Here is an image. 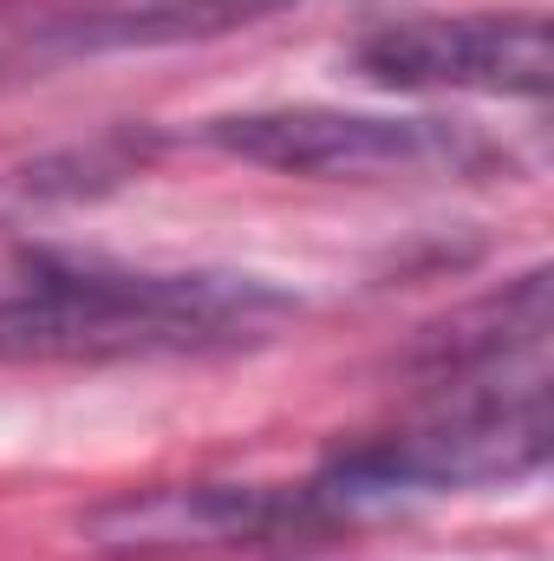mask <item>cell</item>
Listing matches in <instances>:
<instances>
[{
	"instance_id": "1",
	"label": "cell",
	"mask_w": 554,
	"mask_h": 561,
	"mask_svg": "<svg viewBox=\"0 0 554 561\" xmlns=\"http://www.w3.org/2000/svg\"><path fill=\"white\" fill-rule=\"evenodd\" d=\"M293 294L229 268H118V262H26L0 294V366H131L203 359L268 340Z\"/></svg>"
},
{
	"instance_id": "4",
	"label": "cell",
	"mask_w": 554,
	"mask_h": 561,
	"mask_svg": "<svg viewBox=\"0 0 554 561\" xmlns=\"http://www.w3.org/2000/svg\"><path fill=\"white\" fill-rule=\"evenodd\" d=\"M346 66L379 92L542 99L554 79L549 13H405L359 33Z\"/></svg>"
},
{
	"instance_id": "3",
	"label": "cell",
	"mask_w": 554,
	"mask_h": 561,
	"mask_svg": "<svg viewBox=\"0 0 554 561\" xmlns=\"http://www.w3.org/2000/svg\"><path fill=\"white\" fill-rule=\"evenodd\" d=\"M203 144L313 183H483L509 176V150L457 118H392L339 105H262L209 118Z\"/></svg>"
},
{
	"instance_id": "2",
	"label": "cell",
	"mask_w": 554,
	"mask_h": 561,
	"mask_svg": "<svg viewBox=\"0 0 554 561\" xmlns=\"http://www.w3.org/2000/svg\"><path fill=\"white\" fill-rule=\"evenodd\" d=\"M443 399L417 424L372 437L313 477L326 516H353L399 496H443V490H503L549 463V366L496 373L437 386Z\"/></svg>"
},
{
	"instance_id": "6",
	"label": "cell",
	"mask_w": 554,
	"mask_h": 561,
	"mask_svg": "<svg viewBox=\"0 0 554 561\" xmlns=\"http://www.w3.org/2000/svg\"><path fill=\"white\" fill-rule=\"evenodd\" d=\"M412 366L430 386L549 366V268H529L509 287H496V294L443 313L437 327H424L412 346Z\"/></svg>"
},
{
	"instance_id": "7",
	"label": "cell",
	"mask_w": 554,
	"mask_h": 561,
	"mask_svg": "<svg viewBox=\"0 0 554 561\" xmlns=\"http://www.w3.org/2000/svg\"><path fill=\"white\" fill-rule=\"evenodd\" d=\"M320 0H143L118 13H79L53 33L59 53H105V46H176V39H216L235 26H262L275 13H300Z\"/></svg>"
},
{
	"instance_id": "5",
	"label": "cell",
	"mask_w": 554,
	"mask_h": 561,
	"mask_svg": "<svg viewBox=\"0 0 554 561\" xmlns=\"http://www.w3.org/2000/svg\"><path fill=\"white\" fill-rule=\"evenodd\" d=\"M333 523L313 483H157L125 490L85 516L92 549L105 556H163V549H229V542H275Z\"/></svg>"
}]
</instances>
